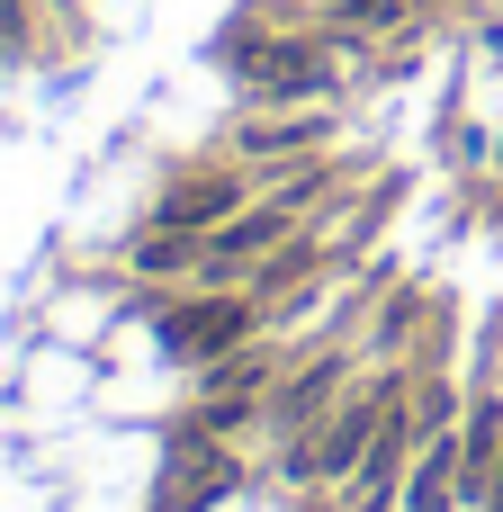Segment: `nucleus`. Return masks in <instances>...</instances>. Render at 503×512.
I'll return each mask as SVG.
<instances>
[{
  "label": "nucleus",
  "mask_w": 503,
  "mask_h": 512,
  "mask_svg": "<svg viewBox=\"0 0 503 512\" xmlns=\"http://www.w3.org/2000/svg\"><path fill=\"white\" fill-rule=\"evenodd\" d=\"M234 81L252 99H315V90H333V63L297 36H234Z\"/></svg>",
  "instance_id": "nucleus-1"
},
{
  "label": "nucleus",
  "mask_w": 503,
  "mask_h": 512,
  "mask_svg": "<svg viewBox=\"0 0 503 512\" xmlns=\"http://www.w3.org/2000/svg\"><path fill=\"white\" fill-rule=\"evenodd\" d=\"M162 342L180 351V360H225V351H243L252 342V297H189V306H171L162 315Z\"/></svg>",
  "instance_id": "nucleus-2"
},
{
  "label": "nucleus",
  "mask_w": 503,
  "mask_h": 512,
  "mask_svg": "<svg viewBox=\"0 0 503 512\" xmlns=\"http://www.w3.org/2000/svg\"><path fill=\"white\" fill-rule=\"evenodd\" d=\"M297 225V207L288 198H261V207H234L216 234H207V279L216 270H261L270 252H279V234Z\"/></svg>",
  "instance_id": "nucleus-3"
},
{
  "label": "nucleus",
  "mask_w": 503,
  "mask_h": 512,
  "mask_svg": "<svg viewBox=\"0 0 503 512\" xmlns=\"http://www.w3.org/2000/svg\"><path fill=\"white\" fill-rule=\"evenodd\" d=\"M234 207H243V180H234V171H180V180L162 189L153 225H171V234H216Z\"/></svg>",
  "instance_id": "nucleus-4"
},
{
  "label": "nucleus",
  "mask_w": 503,
  "mask_h": 512,
  "mask_svg": "<svg viewBox=\"0 0 503 512\" xmlns=\"http://www.w3.org/2000/svg\"><path fill=\"white\" fill-rule=\"evenodd\" d=\"M333 396H342V360L324 351V360H306L279 396H270V423H288V432H315L324 414H333Z\"/></svg>",
  "instance_id": "nucleus-5"
},
{
  "label": "nucleus",
  "mask_w": 503,
  "mask_h": 512,
  "mask_svg": "<svg viewBox=\"0 0 503 512\" xmlns=\"http://www.w3.org/2000/svg\"><path fill=\"white\" fill-rule=\"evenodd\" d=\"M324 135V117H252L243 126V153H306Z\"/></svg>",
  "instance_id": "nucleus-6"
},
{
  "label": "nucleus",
  "mask_w": 503,
  "mask_h": 512,
  "mask_svg": "<svg viewBox=\"0 0 503 512\" xmlns=\"http://www.w3.org/2000/svg\"><path fill=\"white\" fill-rule=\"evenodd\" d=\"M333 18H351V27H387V18H405V0H324Z\"/></svg>",
  "instance_id": "nucleus-7"
}]
</instances>
